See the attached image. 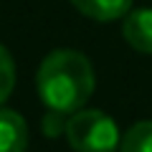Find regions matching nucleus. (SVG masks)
Listing matches in <instances>:
<instances>
[{
	"label": "nucleus",
	"instance_id": "obj_1",
	"mask_svg": "<svg viewBox=\"0 0 152 152\" xmlns=\"http://www.w3.org/2000/svg\"><path fill=\"white\" fill-rule=\"evenodd\" d=\"M36 89L46 109L71 117L86 107L94 91L91 61L79 51L69 48L53 51L38 66Z\"/></svg>",
	"mask_w": 152,
	"mask_h": 152
},
{
	"label": "nucleus",
	"instance_id": "obj_2",
	"mask_svg": "<svg viewBox=\"0 0 152 152\" xmlns=\"http://www.w3.org/2000/svg\"><path fill=\"white\" fill-rule=\"evenodd\" d=\"M66 142L74 152H114L119 147V127L102 109H79L66 119Z\"/></svg>",
	"mask_w": 152,
	"mask_h": 152
},
{
	"label": "nucleus",
	"instance_id": "obj_3",
	"mask_svg": "<svg viewBox=\"0 0 152 152\" xmlns=\"http://www.w3.org/2000/svg\"><path fill=\"white\" fill-rule=\"evenodd\" d=\"M124 41L140 53H152V8H140L124 15L122 23Z\"/></svg>",
	"mask_w": 152,
	"mask_h": 152
},
{
	"label": "nucleus",
	"instance_id": "obj_4",
	"mask_svg": "<svg viewBox=\"0 0 152 152\" xmlns=\"http://www.w3.org/2000/svg\"><path fill=\"white\" fill-rule=\"evenodd\" d=\"M28 124L15 109L0 107V152H26Z\"/></svg>",
	"mask_w": 152,
	"mask_h": 152
},
{
	"label": "nucleus",
	"instance_id": "obj_5",
	"mask_svg": "<svg viewBox=\"0 0 152 152\" xmlns=\"http://www.w3.org/2000/svg\"><path fill=\"white\" fill-rule=\"evenodd\" d=\"M71 3L81 15L99 20V23L119 20L132 8V0H71Z\"/></svg>",
	"mask_w": 152,
	"mask_h": 152
},
{
	"label": "nucleus",
	"instance_id": "obj_6",
	"mask_svg": "<svg viewBox=\"0 0 152 152\" xmlns=\"http://www.w3.org/2000/svg\"><path fill=\"white\" fill-rule=\"evenodd\" d=\"M119 152H152V119L132 124L119 142Z\"/></svg>",
	"mask_w": 152,
	"mask_h": 152
},
{
	"label": "nucleus",
	"instance_id": "obj_7",
	"mask_svg": "<svg viewBox=\"0 0 152 152\" xmlns=\"http://www.w3.org/2000/svg\"><path fill=\"white\" fill-rule=\"evenodd\" d=\"M13 86H15V64H13L10 51L0 43V107L13 94Z\"/></svg>",
	"mask_w": 152,
	"mask_h": 152
},
{
	"label": "nucleus",
	"instance_id": "obj_8",
	"mask_svg": "<svg viewBox=\"0 0 152 152\" xmlns=\"http://www.w3.org/2000/svg\"><path fill=\"white\" fill-rule=\"evenodd\" d=\"M66 114H58V112H51L48 109V114L43 117V132L48 137H56V134H64L66 132Z\"/></svg>",
	"mask_w": 152,
	"mask_h": 152
}]
</instances>
